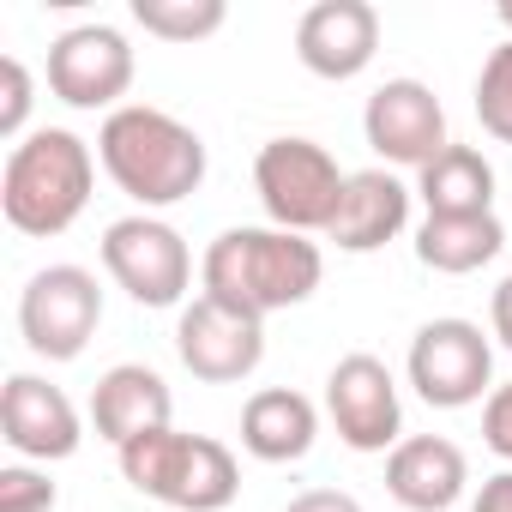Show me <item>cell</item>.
I'll use <instances>...</instances> for the list:
<instances>
[{
    "label": "cell",
    "instance_id": "1",
    "mask_svg": "<svg viewBox=\"0 0 512 512\" xmlns=\"http://www.w3.org/2000/svg\"><path fill=\"white\" fill-rule=\"evenodd\" d=\"M205 296L235 308V314H253L266 320L278 308H296L320 290L326 278V253L308 241V235H290V229H223L211 247H205Z\"/></svg>",
    "mask_w": 512,
    "mask_h": 512
},
{
    "label": "cell",
    "instance_id": "2",
    "mask_svg": "<svg viewBox=\"0 0 512 512\" xmlns=\"http://www.w3.org/2000/svg\"><path fill=\"white\" fill-rule=\"evenodd\" d=\"M97 157H103L109 181L127 199H139L145 211L181 205L205 181V139L187 121H175L169 109H151V103L115 109L97 133Z\"/></svg>",
    "mask_w": 512,
    "mask_h": 512
},
{
    "label": "cell",
    "instance_id": "3",
    "mask_svg": "<svg viewBox=\"0 0 512 512\" xmlns=\"http://www.w3.org/2000/svg\"><path fill=\"white\" fill-rule=\"evenodd\" d=\"M91 145L67 127H37L31 139H19L0 169V211L19 235H67L79 223V211L91 205Z\"/></svg>",
    "mask_w": 512,
    "mask_h": 512
},
{
    "label": "cell",
    "instance_id": "4",
    "mask_svg": "<svg viewBox=\"0 0 512 512\" xmlns=\"http://www.w3.org/2000/svg\"><path fill=\"white\" fill-rule=\"evenodd\" d=\"M121 476L175 512H223L241 494V470L229 446L211 434H181V428H157L121 446Z\"/></svg>",
    "mask_w": 512,
    "mask_h": 512
},
{
    "label": "cell",
    "instance_id": "5",
    "mask_svg": "<svg viewBox=\"0 0 512 512\" xmlns=\"http://www.w3.org/2000/svg\"><path fill=\"white\" fill-rule=\"evenodd\" d=\"M344 169L326 145L314 139H266L260 157H253V187H260V205L272 217V229L290 235H326L338 205H344Z\"/></svg>",
    "mask_w": 512,
    "mask_h": 512
},
{
    "label": "cell",
    "instance_id": "6",
    "mask_svg": "<svg viewBox=\"0 0 512 512\" xmlns=\"http://www.w3.org/2000/svg\"><path fill=\"white\" fill-rule=\"evenodd\" d=\"M103 290L85 266H43L19 296V332L43 362H73L97 338Z\"/></svg>",
    "mask_w": 512,
    "mask_h": 512
},
{
    "label": "cell",
    "instance_id": "7",
    "mask_svg": "<svg viewBox=\"0 0 512 512\" xmlns=\"http://www.w3.org/2000/svg\"><path fill=\"white\" fill-rule=\"evenodd\" d=\"M103 266L139 308H175L193 278L181 229L163 217H145V211L103 229Z\"/></svg>",
    "mask_w": 512,
    "mask_h": 512
},
{
    "label": "cell",
    "instance_id": "8",
    "mask_svg": "<svg viewBox=\"0 0 512 512\" xmlns=\"http://www.w3.org/2000/svg\"><path fill=\"white\" fill-rule=\"evenodd\" d=\"M494 380V344L470 320H428L410 338V386L434 410H464Z\"/></svg>",
    "mask_w": 512,
    "mask_h": 512
},
{
    "label": "cell",
    "instance_id": "9",
    "mask_svg": "<svg viewBox=\"0 0 512 512\" xmlns=\"http://www.w3.org/2000/svg\"><path fill=\"white\" fill-rule=\"evenodd\" d=\"M175 356L193 380L205 386H235L260 368L266 356V320L253 314H235L211 296H199L193 308H181V326H175Z\"/></svg>",
    "mask_w": 512,
    "mask_h": 512
},
{
    "label": "cell",
    "instance_id": "10",
    "mask_svg": "<svg viewBox=\"0 0 512 512\" xmlns=\"http://www.w3.org/2000/svg\"><path fill=\"white\" fill-rule=\"evenodd\" d=\"M326 410L338 422V440L350 452H386L404 434V404H398V380L380 356L356 350L326 374Z\"/></svg>",
    "mask_w": 512,
    "mask_h": 512
},
{
    "label": "cell",
    "instance_id": "11",
    "mask_svg": "<svg viewBox=\"0 0 512 512\" xmlns=\"http://www.w3.org/2000/svg\"><path fill=\"white\" fill-rule=\"evenodd\" d=\"M133 85V49L115 25H79L49 43V91L67 109H115Z\"/></svg>",
    "mask_w": 512,
    "mask_h": 512
},
{
    "label": "cell",
    "instance_id": "12",
    "mask_svg": "<svg viewBox=\"0 0 512 512\" xmlns=\"http://www.w3.org/2000/svg\"><path fill=\"white\" fill-rule=\"evenodd\" d=\"M362 133L386 163H404V169H428L452 145L446 139V109L422 79H386L362 109Z\"/></svg>",
    "mask_w": 512,
    "mask_h": 512
},
{
    "label": "cell",
    "instance_id": "13",
    "mask_svg": "<svg viewBox=\"0 0 512 512\" xmlns=\"http://www.w3.org/2000/svg\"><path fill=\"white\" fill-rule=\"evenodd\" d=\"M0 434L19 458H43V464L73 458L85 440L73 398L37 374H7V386H0Z\"/></svg>",
    "mask_w": 512,
    "mask_h": 512
},
{
    "label": "cell",
    "instance_id": "14",
    "mask_svg": "<svg viewBox=\"0 0 512 512\" xmlns=\"http://www.w3.org/2000/svg\"><path fill=\"white\" fill-rule=\"evenodd\" d=\"M380 49V13L368 0H320L296 25V61L314 79H356Z\"/></svg>",
    "mask_w": 512,
    "mask_h": 512
},
{
    "label": "cell",
    "instance_id": "15",
    "mask_svg": "<svg viewBox=\"0 0 512 512\" xmlns=\"http://www.w3.org/2000/svg\"><path fill=\"white\" fill-rule=\"evenodd\" d=\"M464 482H470V464L446 434H410L386 458V494L410 512H446L464 494Z\"/></svg>",
    "mask_w": 512,
    "mask_h": 512
},
{
    "label": "cell",
    "instance_id": "16",
    "mask_svg": "<svg viewBox=\"0 0 512 512\" xmlns=\"http://www.w3.org/2000/svg\"><path fill=\"white\" fill-rule=\"evenodd\" d=\"M91 422H97V434H103L115 452L133 446L139 434L169 428V386H163V374L145 368V362L109 368V374L91 386Z\"/></svg>",
    "mask_w": 512,
    "mask_h": 512
},
{
    "label": "cell",
    "instance_id": "17",
    "mask_svg": "<svg viewBox=\"0 0 512 512\" xmlns=\"http://www.w3.org/2000/svg\"><path fill=\"white\" fill-rule=\"evenodd\" d=\"M410 223V187L392 169H356L344 181V205L326 229V241H338L344 253H374L386 247L398 229Z\"/></svg>",
    "mask_w": 512,
    "mask_h": 512
},
{
    "label": "cell",
    "instance_id": "18",
    "mask_svg": "<svg viewBox=\"0 0 512 512\" xmlns=\"http://www.w3.org/2000/svg\"><path fill=\"white\" fill-rule=\"evenodd\" d=\"M314 434H320V416H314V404L296 386H266V392H253L247 410H241V446L260 464L308 458Z\"/></svg>",
    "mask_w": 512,
    "mask_h": 512
},
{
    "label": "cell",
    "instance_id": "19",
    "mask_svg": "<svg viewBox=\"0 0 512 512\" xmlns=\"http://www.w3.org/2000/svg\"><path fill=\"white\" fill-rule=\"evenodd\" d=\"M416 193L428 199V217H482L494 211V163L476 145H446L422 169Z\"/></svg>",
    "mask_w": 512,
    "mask_h": 512
},
{
    "label": "cell",
    "instance_id": "20",
    "mask_svg": "<svg viewBox=\"0 0 512 512\" xmlns=\"http://www.w3.org/2000/svg\"><path fill=\"white\" fill-rule=\"evenodd\" d=\"M500 247H506V229H500L494 211H482V217H428L416 229V260L428 272H446V278H464V272L488 266Z\"/></svg>",
    "mask_w": 512,
    "mask_h": 512
},
{
    "label": "cell",
    "instance_id": "21",
    "mask_svg": "<svg viewBox=\"0 0 512 512\" xmlns=\"http://www.w3.org/2000/svg\"><path fill=\"white\" fill-rule=\"evenodd\" d=\"M133 19L145 25V37H163V43H199V37L223 31L229 7H223V0H133Z\"/></svg>",
    "mask_w": 512,
    "mask_h": 512
},
{
    "label": "cell",
    "instance_id": "22",
    "mask_svg": "<svg viewBox=\"0 0 512 512\" xmlns=\"http://www.w3.org/2000/svg\"><path fill=\"white\" fill-rule=\"evenodd\" d=\"M476 121H482L488 139L512 145V37H506V43L482 61V73H476Z\"/></svg>",
    "mask_w": 512,
    "mask_h": 512
},
{
    "label": "cell",
    "instance_id": "23",
    "mask_svg": "<svg viewBox=\"0 0 512 512\" xmlns=\"http://www.w3.org/2000/svg\"><path fill=\"white\" fill-rule=\"evenodd\" d=\"M0 512H55V482L43 470H0Z\"/></svg>",
    "mask_w": 512,
    "mask_h": 512
},
{
    "label": "cell",
    "instance_id": "24",
    "mask_svg": "<svg viewBox=\"0 0 512 512\" xmlns=\"http://www.w3.org/2000/svg\"><path fill=\"white\" fill-rule=\"evenodd\" d=\"M0 79H7V97H0V133L19 139L25 115H31V73H25L19 55H7V61H0Z\"/></svg>",
    "mask_w": 512,
    "mask_h": 512
},
{
    "label": "cell",
    "instance_id": "25",
    "mask_svg": "<svg viewBox=\"0 0 512 512\" xmlns=\"http://www.w3.org/2000/svg\"><path fill=\"white\" fill-rule=\"evenodd\" d=\"M482 440H488V452L512 458V380L488 392V404H482Z\"/></svg>",
    "mask_w": 512,
    "mask_h": 512
},
{
    "label": "cell",
    "instance_id": "26",
    "mask_svg": "<svg viewBox=\"0 0 512 512\" xmlns=\"http://www.w3.org/2000/svg\"><path fill=\"white\" fill-rule=\"evenodd\" d=\"M284 512H362V500L344 494V488H308V494H296Z\"/></svg>",
    "mask_w": 512,
    "mask_h": 512
},
{
    "label": "cell",
    "instance_id": "27",
    "mask_svg": "<svg viewBox=\"0 0 512 512\" xmlns=\"http://www.w3.org/2000/svg\"><path fill=\"white\" fill-rule=\"evenodd\" d=\"M470 512H512V470H500V476H488Z\"/></svg>",
    "mask_w": 512,
    "mask_h": 512
},
{
    "label": "cell",
    "instance_id": "28",
    "mask_svg": "<svg viewBox=\"0 0 512 512\" xmlns=\"http://www.w3.org/2000/svg\"><path fill=\"white\" fill-rule=\"evenodd\" d=\"M488 320H494V338H500V344L512 350V278H506V284L494 290V308H488Z\"/></svg>",
    "mask_w": 512,
    "mask_h": 512
},
{
    "label": "cell",
    "instance_id": "29",
    "mask_svg": "<svg viewBox=\"0 0 512 512\" xmlns=\"http://www.w3.org/2000/svg\"><path fill=\"white\" fill-rule=\"evenodd\" d=\"M500 25H506V31H512V0H506V7H500Z\"/></svg>",
    "mask_w": 512,
    "mask_h": 512
}]
</instances>
